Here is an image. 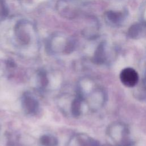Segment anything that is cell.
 Segmentation results:
<instances>
[{
  "mask_svg": "<svg viewBox=\"0 0 146 146\" xmlns=\"http://www.w3.org/2000/svg\"><path fill=\"white\" fill-rule=\"evenodd\" d=\"M106 135L110 146H132L128 127L124 123L115 121L108 127Z\"/></svg>",
  "mask_w": 146,
  "mask_h": 146,
  "instance_id": "1",
  "label": "cell"
},
{
  "mask_svg": "<svg viewBox=\"0 0 146 146\" xmlns=\"http://www.w3.org/2000/svg\"><path fill=\"white\" fill-rule=\"evenodd\" d=\"M87 92L79 90L82 94L84 101H87L89 108L93 111H97L103 107L106 102L107 95L104 90L94 82L89 81Z\"/></svg>",
  "mask_w": 146,
  "mask_h": 146,
  "instance_id": "2",
  "label": "cell"
},
{
  "mask_svg": "<svg viewBox=\"0 0 146 146\" xmlns=\"http://www.w3.org/2000/svg\"><path fill=\"white\" fill-rule=\"evenodd\" d=\"M121 83L127 87H135L139 82L137 72L131 67H126L123 69L119 75Z\"/></svg>",
  "mask_w": 146,
  "mask_h": 146,
  "instance_id": "3",
  "label": "cell"
},
{
  "mask_svg": "<svg viewBox=\"0 0 146 146\" xmlns=\"http://www.w3.org/2000/svg\"><path fill=\"white\" fill-rule=\"evenodd\" d=\"M84 102L81 94L78 91L76 98L73 100L71 104V112L74 116H79L82 113V103Z\"/></svg>",
  "mask_w": 146,
  "mask_h": 146,
  "instance_id": "4",
  "label": "cell"
},
{
  "mask_svg": "<svg viewBox=\"0 0 146 146\" xmlns=\"http://www.w3.org/2000/svg\"><path fill=\"white\" fill-rule=\"evenodd\" d=\"M23 106L25 110L30 113L35 112L38 108V102L34 98L26 96L23 99Z\"/></svg>",
  "mask_w": 146,
  "mask_h": 146,
  "instance_id": "5",
  "label": "cell"
},
{
  "mask_svg": "<svg viewBox=\"0 0 146 146\" xmlns=\"http://www.w3.org/2000/svg\"><path fill=\"white\" fill-rule=\"evenodd\" d=\"M108 60V55H107L104 44H100L95 52L94 56V62L97 64H104Z\"/></svg>",
  "mask_w": 146,
  "mask_h": 146,
  "instance_id": "6",
  "label": "cell"
},
{
  "mask_svg": "<svg viewBox=\"0 0 146 146\" xmlns=\"http://www.w3.org/2000/svg\"><path fill=\"white\" fill-rule=\"evenodd\" d=\"M143 31V26L139 23L133 25L128 31V36L133 39L138 38L141 36Z\"/></svg>",
  "mask_w": 146,
  "mask_h": 146,
  "instance_id": "7",
  "label": "cell"
},
{
  "mask_svg": "<svg viewBox=\"0 0 146 146\" xmlns=\"http://www.w3.org/2000/svg\"><path fill=\"white\" fill-rule=\"evenodd\" d=\"M107 18L112 23L117 24L121 22L123 18L122 13L113 11H108L107 13Z\"/></svg>",
  "mask_w": 146,
  "mask_h": 146,
  "instance_id": "8",
  "label": "cell"
},
{
  "mask_svg": "<svg viewBox=\"0 0 146 146\" xmlns=\"http://www.w3.org/2000/svg\"><path fill=\"white\" fill-rule=\"evenodd\" d=\"M40 142L43 146H56L58 145V140L55 137L46 135L41 137Z\"/></svg>",
  "mask_w": 146,
  "mask_h": 146,
  "instance_id": "9",
  "label": "cell"
},
{
  "mask_svg": "<svg viewBox=\"0 0 146 146\" xmlns=\"http://www.w3.org/2000/svg\"><path fill=\"white\" fill-rule=\"evenodd\" d=\"M39 79H40V83L42 87H44L47 86L48 83L47 76L46 74V73L42 72L39 74Z\"/></svg>",
  "mask_w": 146,
  "mask_h": 146,
  "instance_id": "10",
  "label": "cell"
},
{
  "mask_svg": "<svg viewBox=\"0 0 146 146\" xmlns=\"http://www.w3.org/2000/svg\"><path fill=\"white\" fill-rule=\"evenodd\" d=\"M143 83L144 86V87L146 88V69L144 71V75H143Z\"/></svg>",
  "mask_w": 146,
  "mask_h": 146,
  "instance_id": "11",
  "label": "cell"
},
{
  "mask_svg": "<svg viewBox=\"0 0 146 146\" xmlns=\"http://www.w3.org/2000/svg\"><path fill=\"white\" fill-rule=\"evenodd\" d=\"M39 1H43V0H38Z\"/></svg>",
  "mask_w": 146,
  "mask_h": 146,
  "instance_id": "12",
  "label": "cell"
}]
</instances>
